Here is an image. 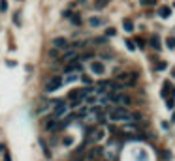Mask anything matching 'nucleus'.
I'll return each instance as SVG.
<instances>
[{
	"instance_id": "f257e3e1",
	"label": "nucleus",
	"mask_w": 175,
	"mask_h": 161,
	"mask_svg": "<svg viewBox=\"0 0 175 161\" xmlns=\"http://www.w3.org/2000/svg\"><path fill=\"white\" fill-rule=\"evenodd\" d=\"M107 116H109V120H126V122H130V112L124 109V107H117V109H111L107 112Z\"/></svg>"
},
{
	"instance_id": "f03ea898",
	"label": "nucleus",
	"mask_w": 175,
	"mask_h": 161,
	"mask_svg": "<svg viewBox=\"0 0 175 161\" xmlns=\"http://www.w3.org/2000/svg\"><path fill=\"white\" fill-rule=\"evenodd\" d=\"M60 86H62V79L59 77V75H55V77H51L45 82V92H55V90H59Z\"/></svg>"
},
{
	"instance_id": "7ed1b4c3",
	"label": "nucleus",
	"mask_w": 175,
	"mask_h": 161,
	"mask_svg": "<svg viewBox=\"0 0 175 161\" xmlns=\"http://www.w3.org/2000/svg\"><path fill=\"white\" fill-rule=\"evenodd\" d=\"M53 103H55V118H59V116H62V114H66L68 107L64 105L62 101H53Z\"/></svg>"
},
{
	"instance_id": "20e7f679",
	"label": "nucleus",
	"mask_w": 175,
	"mask_h": 161,
	"mask_svg": "<svg viewBox=\"0 0 175 161\" xmlns=\"http://www.w3.org/2000/svg\"><path fill=\"white\" fill-rule=\"evenodd\" d=\"M53 45H55V49H62V51H68V49H70L68 41L64 39V38H55V39H53Z\"/></svg>"
},
{
	"instance_id": "39448f33",
	"label": "nucleus",
	"mask_w": 175,
	"mask_h": 161,
	"mask_svg": "<svg viewBox=\"0 0 175 161\" xmlns=\"http://www.w3.org/2000/svg\"><path fill=\"white\" fill-rule=\"evenodd\" d=\"M45 127H47L49 131H57V129H62V127H64V124H60V126H59V122H57V118L53 116V118H49V120H47Z\"/></svg>"
},
{
	"instance_id": "423d86ee",
	"label": "nucleus",
	"mask_w": 175,
	"mask_h": 161,
	"mask_svg": "<svg viewBox=\"0 0 175 161\" xmlns=\"http://www.w3.org/2000/svg\"><path fill=\"white\" fill-rule=\"evenodd\" d=\"M62 60L64 62H73V60H77V52H75L73 49H68V51H64V55H62Z\"/></svg>"
},
{
	"instance_id": "0eeeda50",
	"label": "nucleus",
	"mask_w": 175,
	"mask_h": 161,
	"mask_svg": "<svg viewBox=\"0 0 175 161\" xmlns=\"http://www.w3.org/2000/svg\"><path fill=\"white\" fill-rule=\"evenodd\" d=\"M91 69H92V73H96V75H102V73L105 71V68H104L102 62H92V64H91Z\"/></svg>"
},
{
	"instance_id": "6e6552de",
	"label": "nucleus",
	"mask_w": 175,
	"mask_h": 161,
	"mask_svg": "<svg viewBox=\"0 0 175 161\" xmlns=\"http://www.w3.org/2000/svg\"><path fill=\"white\" fill-rule=\"evenodd\" d=\"M158 13H160V17H162V19H168V17L171 15V9H170L168 6H162V8L158 9Z\"/></svg>"
},
{
	"instance_id": "1a4fd4ad",
	"label": "nucleus",
	"mask_w": 175,
	"mask_h": 161,
	"mask_svg": "<svg viewBox=\"0 0 175 161\" xmlns=\"http://www.w3.org/2000/svg\"><path fill=\"white\" fill-rule=\"evenodd\" d=\"M123 26H124V30H126V32H132V30H134V23H132V19H124V21H123Z\"/></svg>"
},
{
	"instance_id": "9d476101",
	"label": "nucleus",
	"mask_w": 175,
	"mask_h": 161,
	"mask_svg": "<svg viewBox=\"0 0 175 161\" xmlns=\"http://www.w3.org/2000/svg\"><path fill=\"white\" fill-rule=\"evenodd\" d=\"M151 45L155 47V51H160V49H162V47H160V38H158V36H152V38H151Z\"/></svg>"
},
{
	"instance_id": "9b49d317",
	"label": "nucleus",
	"mask_w": 175,
	"mask_h": 161,
	"mask_svg": "<svg viewBox=\"0 0 175 161\" xmlns=\"http://www.w3.org/2000/svg\"><path fill=\"white\" fill-rule=\"evenodd\" d=\"M89 23H91V26H100V25H104V21H102L100 17H92Z\"/></svg>"
},
{
	"instance_id": "f8f14e48",
	"label": "nucleus",
	"mask_w": 175,
	"mask_h": 161,
	"mask_svg": "<svg viewBox=\"0 0 175 161\" xmlns=\"http://www.w3.org/2000/svg\"><path fill=\"white\" fill-rule=\"evenodd\" d=\"M109 4V0H96V2H94V6L98 8V9H102V8H105Z\"/></svg>"
},
{
	"instance_id": "ddd939ff",
	"label": "nucleus",
	"mask_w": 175,
	"mask_h": 161,
	"mask_svg": "<svg viewBox=\"0 0 175 161\" xmlns=\"http://www.w3.org/2000/svg\"><path fill=\"white\" fill-rule=\"evenodd\" d=\"M166 47L168 49H175V38H168L166 39Z\"/></svg>"
},
{
	"instance_id": "4468645a",
	"label": "nucleus",
	"mask_w": 175,
	"mask_h": 161,
	"mask_svg": "<svg viewBox=\"0 0 175 161\" xmlns=\"http://www.w3.org/2000/svg\"><path fill=\"white\" fill-rule=\"evenodd\" d=\"M139 4L149 8V6H155V4H156V0H139Z\"/></svg>"
},
{
	"instance_id": "2eb2a0df",
	"label": "nucleus",
	"mask_w": 175,
	"mask_h": 161,
	"mask_svg": "<svg viewBox=\"0 0 175 161\" xmlns=\"http://www.w3.org/2000/svg\"><path fill=\"white\" fill-rule=\"evenodd\" d=\"M173 86H171V84L166 81V82H164V90H162V96H168V90H171Z\"/></svg>"
},
{
	"instance_id": "dca6fc26",
	"label": "nucleus",
	"mask_w": 175,
	"mask_h": 161,
	"mask_svg": "<svg viewBox=\"0 0 175 161\" xmlns=\"http://www.w3.org/2000/svg\"><path fill=\"white\" fill-rule=\"evenodd\" d=\"M6 9H8V0H0V12H6Z\"/></svg>"
},
{
	"instance_id": "f3484780",
	"label": "nucleus",
	"mask_w": 175,
	"mask_h": 161,
	"mask_svg": "<svg viewBox=\"0 0 175 161\" xmlns=\"http://www.w3.org/2000/svg\"><path fill=\"white\" fill-rule=\"evenodd\" d=\"M115 34H117V30H115V28H107V30H105V36H109V38H113Z\"/></svg>"
},
{
	"instance_id": "a211bd4d",
	"label": "nucleus",
	"mask_w": 175,
	"mask_h": 161,
	"mask_svg": "<svg viewBox=\"0 0 175 161\" xmlns=\"http://www.w3.org/2000/svg\"><path fill=\"white\" fill-rule=\"evenodd\" d=\"M126 47H128V51H136V45H134V41H132V39H128V41H126Z\"/></svg>"
},
{
	"instance_id": "6ab92c4d",
	"label": "nucleus",
	"mask_w": 175,
	"mask_h": 161,
	"mask_svg": "<svg viewBox=\"0 0 175 161\" xmlns=\"http://www.w3.org/2000/svg\"><path fill=\"white\" fill-rule=\"evenodd\" d=\"M166 68H168V64H166V62H158V64H156V69H158V71L166 69Z\"/></svg>"
},
{
	"instance_id": "aec40b11",
	"label": "nucleus",
	"mask_w": 175,
	"mask_h": 161,
	"mask_svg": "<svg viewBox=\"0 0 175 161\" xmlns=\"http://www.w3.org/2000/svg\"><path fill=\"white\" fill-rule=\"evenodd\" d=\"M89 58H92V55H91V52H85V55L77 56V60H89Z\"/></svg>"
},
{
	"instance_id": "412c9836",
	"label": "nucleus",
	"mask_w": 175,
	"mask_h": 161,
	"mask_svg": "<svg viewBox=\"0 0 175 161\" xmlns=\"http://www.w3.org/2000/svg\"><path fill=\"white\" fill-rule=\"evenodd\" d=\"M98 101V98H96V96H89V98H87V103H91V105H94Z\"/></svg>"
},
{
	"instance_id": "4be33fe9",
	"label": "nucleus",
	"mask_w": 175,
	"mask_h": 161,
	"mask_svg": "<svg viewBox=\"0 0 175 161\" xmlns=\"http://www.w3.org/2000/svg\"><path fill=\"white\" fill-rule=\"evenodd\" d=\"M72 23H73V25H79V23H81V17H77V15H72Z\"/></svg>"
},
{
	"instance_id": "5701e85b",
	"label": "nucleus",
	"mask_w": 175,
	"mask_h": 161,
	"mask_svg": "<svg viewBox=\"0 0 175 161\" xmlns=\"http://www.w3.org/2000/svg\"><path fill=\"white\" fill-rule=\"evenodd\" d=\"M166 107H168V109H175V101L173 99H168L166 101Z\"/></svg>"
},
{
	"instance_id": "b1692460",
	"label": "nucleus",
	"mask_w": 175,
	"mask_h": 161,
	"mask_svg": "<svg viewBox=\"0 0 175 161\" xmlns=\"http://www.w3.org/2000/svg\"><path fill=\"white\" fill-rule=\"evenodd\" d=\"M102 137H104V131H102V129H98V131H96V137H94V141H100Z\"/></svg>"
},
{
	"instance_id": "393cba45",
	"label": "nucleus",
	"mask_w": 175,
	"mask_h": 161,
	"mask_svg": "<svg viewBox=\"0 0 175 161\" xmlns=\"http://www.w3.org/2000/svg\"><path fill=\"white\" fill-rule=\"evenodd\" d=\"M13 23H15V25H21V15H19V13L13 15Z\"/></svg>"
},
{
	"instance_id": "a878e982",
	"label": "nucleus",
	"mask_w": 175,
	"mask_h": 161,
	"mask_svg": "<svg viewBox=\"0 0 175 161\" xmlns=\"http://www.w3.org/2000/svg\"><path fill=\"white\" fill-rule=\"evenodd\" d=\"M72 143H73V139H72V137H66V139H64V144H68V146H70Z\"/></svg>"
},
{
	"instance_id": "bb28decb",
	"label": "nucleus",
	"mask_w": 175,
	"mask_h": 161,
	"mask_svg": "<svg viewBox=\"0 0 175 161\" xmlns=\"http://www.w3.org/2000/svg\"><path fill=\"white\" fill-rule=\"evenodd\" d=\"M104 41H105L104 38H96V39H94V43H98V45H102V43H104Z\"/></svg>"
},
{
	"instance_id": "cd10ccee",
	"label": "nucleus",
	"mask_w": 175,
	"mask_h": 161,
	"mask_svg": "<svg viewBox=\"0 0 175 161\" xmlns=\"http://www.w3.org/2000/svg\"><path fill=\"white\" fill-rule=\"evenodd\" d=\"M81 81H83V82H87V84H89V82H91V79H89V77H87V75H81Z\"/></svg>"
},
{
	"instance_id": "c85d7f7f",
	"label": "nucleus",
	"mask_w": 175,
	"mask_h": 161,
	"mask_svg": "<svg viewBox=\"0 0 175 161\" xmlns=\"http://www.w3.org/2000/svg\"><path fill=\"white\" fill-rule=\"evenodd\" d=\"M2 150H4V146H2V144H0V152H2Z\"/></svg>"
},
{
	"instance_id": "c756f323",
	"label": "nucleus",
	"mask_w": 175,
	"mask_h": 161,
	"mask_svg": "<svg viewBox=\"0 0 175 161\" xmlns=\"http://www.w3.org/2000/svg\"><path fill=\"white\" fill-rule=\"evenodd\" d=\"M171 120H173V122H175V112H173V118H171Z\"/></svg>"
},
{
	"instance_id": "7c9ffc66",
	"label": "nucleus",
	"mask_w": 175,
	"mask_h": 161,
	"mask_svg": "<svg viewBox=\"0 0 175 161\" xmlns=\"http://www.w3.org/2000/svg\"><path fill=\"white\" fill-rule=\"evenodd\" d=\"M87 161H96V159H92V157H91V159H87Z\"/></svg>"
}]
</instances>
